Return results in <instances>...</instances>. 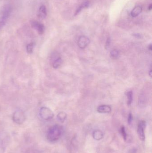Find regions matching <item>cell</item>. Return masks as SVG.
<instances>
[{
  "label": "cell",
  "mask_w": 152,
  "mask_h": 153,
  "mask_svg": "<svg viewBox=\"0 0 152 153\" xmlns=\"http://www.w3.org/2000/svg\"><path fill=\"white\" fill-rule=\"evenodd\" d=\"M63 133V128L58 125H55L50 128L47 133L48 140L51 142H55L60 139Z\"/></svg>",
  "instance_id": "6da1fadb"
},
{
  "label": "cell",
  "mask_w": 152,
  "mask_h": 153,
  "mask_svg": "<svg viewBox=\"0 0 152 153\" xmlns=\"http://www.w3.org/2000/svg\"><path fill=\"white\" fill-rule=\"evenodd\" d=\"M12 12V7L9 4H5L0 8V30L7 23Z\"/></svg>",
  "instance_id": "7a4b0ae2"
},
{
  "label": "cell",
  "mask_w": 152,
  "mask_h": 153,
  "mask_svg": "<svg viewBox=\"0 0 152 153\" xmlns=\"http://www.w3.org/2000/svg\"><path fill=\"white\" fill-rule=\"evenodd\" d=\"M39 115L42 119L46 120H51L54 116L53 112L50 108L45 107L40 109Z\"/></svg>",
  "instance_id": "3957f363"
},
{
  "label": "cell",
  "mask_w": 152,
  "mask_h": 153,
  "mask_svg": "<svg viewBox=\"0 0 152 153\" xmlns=\"http://www.w3.org/2000/svg\"><path fill=\"white\" fill-rule=\"evenodd\" d=\"M13 120L16 124L21 125L25 121V115L22 111H16L13 114Z\"/></svg>",
  "instance_id": "277c9868"
},
{
  "label": "cell",
  "mask_w": 152,
  "mask_h": 153,
  "mask_svg": "<svg viewBox=\"0 0 152 153\" xmlns=\"http://www.w3.org/2000/svg\"><path fill=\"white\" fill-rule=\"evenodd\" d=\"M51 62L53 67L54 69H58L62 64V59L60 55L57 53H54L51 57Z\"/></svg>",
  "instance_id": "5b68a950"
},
{
  "label": "cell",
  "mask_w": 152,
  "mask_h": 153,
  "mask_svg": "<svg viewBox=\"0 0 152 153\" xmlns=\"http://www.w3.org/2000/svg\"><path fill=\"white\" fill-rule=\"evenodd\" d=\"M30 23L32 28L36 30L39 34L43 35L44 33L45 27L43 24L34 20L30 21Z\"/></svg>",
  "instance_id": "8992f818"
},
{
  "label": "cell",
  "mask_w": 152,
  "mask_h": 153,
  "mask_svg": "<svg viewBox=\"0 0 152 153\" xmlns=\"http://www.w3.org/2000/svg\"><path fill=\"white\" fill-rule=\"evenodd\" d=\"M146 127V123L144 121H141L139 124L138 128V134L140 139L142 141L145 140L144 129Z\"/></svg>",
  "instance_id": "52a82bcc"
},
{
  "label": "cell",
  "mask_w": 152,
  "mask_h": 153,
  "mask_svg": "<svg viewBox=\"0 0 152 153\" xmlns=\"http://www.w3.org/2000/svg\"><path fill=\"white\" fill-rule=\"evenodd\" d=\"M90 43V40L89 38L84 35L80 36L77 42L78 47L81 49H84L86 48Z\"/></svg>",
  "instance_id": "ba28073f"
},
{
  "label": "cell",
  "mask_w": 152,
  "mask_h": 153,
  "mask_svg": "<svg viewBox=\"0 0 152 153\" xmlns=\"http://www.w3.org/2000/svg\"><path fill=\"white\" fill-rule=\"evenodd\" d=\"M47 16V10L46 6L41 5L39 8L38 12V17L40 19H44Z\"/></svg>",
  "instance_id": "9c48e42d"
},
{
  "label": "cell",
  "mask_w": 152,
  "mask_h": 153,
  "mask_svg": "<svg viewBox=\"0 0 152 153\" xmlns=\"http://www.w3.org/2000/svg\"><path fill=\"white\" fill-rule=\"evenodd\" d=\"M97 111L100 113H108L111 111V108L110 106L106 105H102L98 107Z\"/></svg>",
  "instance_id": "30bf717a"
},
{
  "label": "cell",
  "mask_w": 152,
  "mask_h": 153,
  "mask_svg": "<svg viewBox=\"0 0 152 153\" xmlns=\"http://www.w3.org/2000/svg\"><path fill=\"white\" fill-rule=\"evenodd\" d=\"M142 9L140 6H137L134 7L131 12V15L133 18L138 17V16L142 13Z\"/></svg>",
  "instance_id": "8fae6325"
},
{
  "label": "cell",
  "mask_w": 152,
  "mask_h": 153,
  "mask_svg": "<svg viewBox=\"0 0 152 153\" xmlns=\"http://www.w3.org/2000/svg\"><path fill=\"white\" fill-rule=\"evenodd\" d=\"M92 136L94 139L98 141L100 140L103 138L104 134L100 130H96L93 132Z\"/></svg>",
  "instance_id": "7c38bea8"
},
{
  "label": "cell",
  "mask_w": 152,
  "mask_h": 153,
  "mask_svg": "<svg viewBox=\"0 0 152 153\" xmlns=\"http://www.w3.org/2000/svg\"><path fill=\"white\" fill-rule=\"evenodd\" d=\"M89 4H90V3L88 1H85V2L83 3L77 9L76 12H75V15L76 16L78 15L82 10L83 9L88 8L89 6Z\"/></svg>",
  "instance_id": "4fadbf2b"
},
{
  "label": "cell",
  "mask_w": 152,
  "mask_h": 153,
  "mask_svg": "<svg viewBox=\"0 0 152 153\" xmlns=\"http://www.w3.org/2000/svg\"><path fill=\"white\" fill-rule=\"evenodd\" d=\"M67 114L64 112H60L58 113L57 116L58 120L59 122L63 123L67 118Z\"/></svg>",
  "instance_id": "5bb4252c"
},
{
  "label": "cell",
  "mask_w": 152,
  "mask_h": 153,
  "mask_svg": "<svg viewBox=\"0 0 152 153\" xmlns=\"http://www.w3.org/2000/svg\"><path fill=\"white\" fill-rule=\"evenodd\" d=\"M127 103L128 105H130L132 104L133 100V93L132 91H129L127 93Z\"/></svg>",
  "instance_id": "9a60e30c"
},
{
  "label": "cell",
  "mask_w": 152,
  "mask_h": 153,
  "mask_svg": "<svg viewBox=\"0 0 152 153\" xmlns=\"http://www.w3.org/2000/svg\"><path fill=\"white\" fill-rule=\"evenodd\" d=\"M119 56V52L116 49L112 50L110 52V56L112 59H116Z\"/></svg>",
  "instance_id": "2e32d148"
},
{
  "label": "cell",
  "mask_w": 152,
  "mask_h": 153,
  "mask_svg": "<svg viewBox=\"0 0 152 153\" xmlns=\"http://www.w3.org/2000/svg\"><path fill=\"white\" fill-rule=\"evenodd\" d=\"M34 45L33 44V43H30V44H28L26 47V50H27V53H32L33 49H34Z\"/></svg>",
  "instance_id": "e0dca14e"
},
{
  "label": "cell",
  "mask_w": 152,
  "mask_h": 153,
  "mask_svg": "<svg viewBox=\"0 0 152 153\" xmlns=\"http://www.w3.org/2000/svg\"><path fill=\"white\" fill-rule=\"evenodd\" d=\"M120 131H121V134L123 136V138L124 140L126 141L127 138V134L124 126H122L121 127Z\"/></svg>",
  "instance_id": "ac0fdd59"
},
{
  "label": "cell",
  "mask_w": 152,
  "mask_h": 153,
  "mask_svg": "<svg viewBox=\"0 0 152 153\" xmlns=\"http://www.w3.org/2000/svg\"><path fill=\"white\" fill-rule=\"evenodd\" d=\"M133 116H132V114H131V113H130L129 114V117H128V122L129 125H130V124H131L132 121H133Z\"/></svg>",
  "instance_id": "d6986e66"
},
{
  "label": "cell",
  "mask_w": 152,
  "mask_h": 153,
  "mask_svg": "<svg viewBox=\"0 0 152 153\" xmlns=\"http://www.w3.org/2000/svg\"><path fill=\"white\" fill-rule=\"evenodd\" d=\"M111 40L110 38H108L106 42L105 48H108L110 46V44Z\"/></svg>",
  "instance_id": "ffe728a7"
},
{
  "label": "cell",
  "mask_w": 152,
  "mask_h": 153,
  "mask_svg": "<svg viewBox=\"0 0 152 153\" xmlns=\"http://www.w3.org/2000/svg\"><path fill=\"white\" fill-rule=\"evenodd\" d=\"M6 149L4 146L0 145V153H5Z\"/></svg>",
  "instance_id": "44dd1931"
},
{
  "label": "cell",
  "mask_w": 152,
  "mask_h": 153,
  "mask_svg": "<svg viewBox=\"0 0 152 153\" xmlns=\"http://www.w3.org/2000/svg\"><path fill=\"white\" fill-rule=\"evenodd\" d=\"M137 150L135 148H133L130 150L129 152V153H137Z\"/></svg>",
  "instance_id": "7402d4cb"
},
{
  "label": "cell",
  "mask_w": 152,
  "mask_h": 153,
  "mask_svg": "<svg viewBox=\"0 0 152 153\" xmlns=\"http://www.w3.org/2000/svg\"><path fill=\"white\" fill-rule=\"evenodd\" d=\"M152 44H150L149 45L148 48L150 51H152Z\"/></svg>",
  "instance_id": "603a6c76"
},
{
  "label": "cell",
  "mask_w": 152,
  "mask_h": 153,
  "mask_svg": "<svg viewBox=\"0 0 152 153\" xmlns=\"http://www.w3.org/2000/svg\"><path fill=\"white\" fill-rule=\"evenodd\" d=\"M152 9V4H150V5H149V6L148 7V10H151Z\"/></svg>",
  "instance_id": "cb8c5ba5"
}]
</instances>
